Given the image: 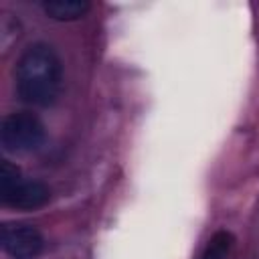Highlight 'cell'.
Instances as JSON below:
<instances>
[{
  "label": "cell",
  "instance_id": "1",
  "mask_svg": "<svg viewBox=\"0 0 259 259\" xmlns=\"http://www.w3.org/2000/svg\"><path fill=\"white\" fill-rule=\"evenodd\" d=\"M14 79L20 101L32 107L53 105L63 89V65L57 51L47 42L30 45L16 63Z\"/></svg>",
  "mask_w": 259,
  "mask_h": 259
},
{
  "label": "cell",
  "instance_id": "2",
  "mask_svg": "<svg viewBox=\"0 0 259 259\" xmlns=\"http://www.w3.org/2000/svg\"><path fill=\"white\" fill-rule=\"evenodd\" d=\"M0 198L2 204L18 210H36L51 198V190L40 180H26L20 168L8 160L0 166Z\"/></svg>",
  "mask_w": 259,
  "mask_h": 259
},
{
  "label": "cell",
  "instance_id": "3",
  "mask_svg": "<svg viewBox=\"0 0 259 259\" xmlns=\"http://www.w3.org/2000/svg\"><path fill=\"white\" fill-rule=\"evenodd\" d=\"M47 138L45 123L30 111H14L0 125V144L10 154H28L42 146Z\"/></svg>",
  "mask_w": 259,
  "mask_h": 259
},
{
  "label": "cell",
  "instance_id": "4",
  "mask_svg": "<svg viewBox=\"0 0 259 259\" xmlns=\"http://www.w3.org/2000/svg\"><path fill=\"white\" fill-rule=\"evenodd\" d=\"M2 247L10 259H36L45 249V239L32 225L6 223L2 227Z\"/></svg>",
  "mask_w": 259,
  "mask_h": 259
},
{
  "label": "cell",
  "instance_id": "5",
  "mask_svg": "<svg viewBox=\"0 0 259 259\" xmlns=\"http://www.w3.org/2000/svg\"><path fill=\"white\" fill-rule=\"evenodd\" d=\"M91 4L87 0H47L42 2V10L49 18L61 20V22H71L79 20L89 12Z\"/></svg>",
  "mask_w": 259,
  "mask_h": 259
},
{
  "label": "cell",
  "instance_id": "6",
  "mask_svg": "<svg viewBox=\"0 0 259 259\" xmlns=\"http://www.w3.org/2000/svg\"><path fill=\"white\" fill-rule=\"evenodd\" d=\"M233 247V235L229 231H217L206 243L200 259H227Z\"/></svg>",
  "mask_w": 259,
  "mask_h": 259
}]
</instances>
